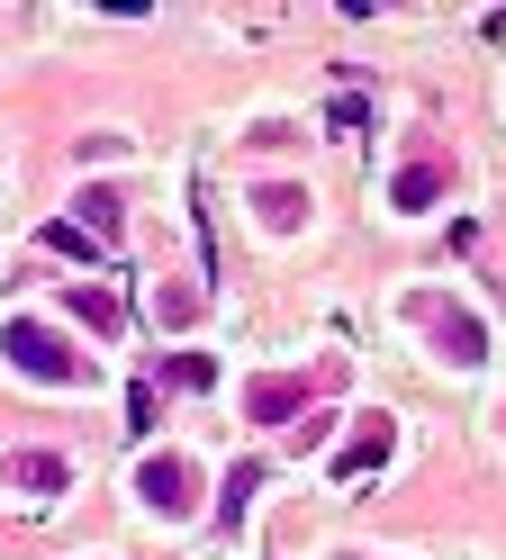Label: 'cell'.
Wrapping results in <instances>:
<instances>
[{
  "mask_svg": "<svg viewBox=\"0 0 506 560\" xmlns=\"http://www.w3.org/2000/svg\"><path fill=\"white\" fill-rule=\"evenodd\" d=\"M10 353L36 371V380H72V389H82V380H91V362L82 353H72V343H55L46 326H10Z\"/></svg>",
  "mask_w": 506,
  "mask_h": 560,
  "instance_id": "6da1fadb",
  "label": "cell"
},
{
  "mask_svg": "<svg viewBox=\"0 0 506 560\" xmlns=\"http://www.w3.org/2000/svg\"><path fill=\"white\" fill-rule=\"evenodd\" d=\"M136 488H145V498H154L163 515H181V506L199 498V470H191V462H145V479H136Z\"/></svg>",
  "mask_w": 506,
  "mask_h": 560,
  "instance_id": "7a4b0ae2",
  "label": "cell"
},
{
  "mask_svg": "<svg viewBox=\"0 0 506 560\" xmlns=\"http://www.w3.org/2000/svg\"><path fill=\"white\" fill-rule=\"evenodd\" d=\"M434 335H444V353H452V362H480V353H488L480 326H470L461 307H444V299H434Z\"/></svg>",
  "mask_w": 506,
  "mask_h": 560,
  "instance_id": "3957f363",
  "label": "cell"
},
{
  "mask_svg": "<svg viewBox=\"0 0 506 560\" xmlns=\"http://www.w3.org/2000/svg\"><path fill=\"white\" fill-rule=\"evenodd\" d=\"M425 199H444V163H407L398 172V208H425Z\"/></svg>",
  "mask_w": 506,
  "mask_h": 560,
  "instance_id": "277c9868",
  "label": "cell"
},
{
  "mask_svg": "<svg viewBox=\"0 0 506 560\" xmlns=\"http://www.w3.org/2000/svg\"><path fill=\"white\" fill-rule=\"evenodd\" d=\"M10 479H27V488H64V462H46V452H19Z\"/></svg>",
  "mask_w": 506,
  "mask_h": 560,
  "instance_id": "5b68a950",
  "label": "cell"
},
{
  "mask_svg": "<svg viewBox=\"0 0 506 560\" xmlns=\"http://www.w3.org/2000/svg\"><path fill=\"white\" fill-rule=\"evenodd\" d=\"M380 452H389V416H371V425H361V443H353V462H344V470H361V462H380Z\"/></svg>",
  "mask_w": 506,
  "mask_h": 560,
  "instance_id": "8992f818",
  "label": "cell"
},
{
  "mask_svg": "<svg viewBox=\"0 0 506 560\" xmlns=\"http://www.w3.org/2000/svg\"><path fill=\"white\" fill-rule=\"evenodd\" d=\"M299 208H308L299 190H263V218H272V226H299Z\"/></svg>",
  "mask_w": 506,
  "mask_h": 560,
  "instance_id": "52a82bcc",
  "label": "cell"
},
{
  "mask_svg": "<svg viewBox=\"0 0 506 560\" xmlns=\"http://www.w3.org/2000/svg\"><path fill=\"white\" fill-rule=\"evenodd\" d=\"M299 407V389H280V380H263V389H253V416H289Z\"/></svg>",
  "mask_w": 506,
  "mask_h": 560,
  "instance_id": "ba28073f",
  "label": "cell"
},
{
  "mask_svg": "<svg viewBox=\"0 0 506 560\" xmlns=\"http://www.w3.org/2000/svg\"><path fill=\"white\" fill-rule=\"evenodd\" d=\"M253 479H263V470H253V462H244V470H235V479H227V506H217V515H227V524H235V515H244V498H253Z\"/></svg>",
  "mask_w": 506,
  "mask_h": 560,
  "instance_id": "9c48e42d",
  "label": "cell"
}]
</instances>
